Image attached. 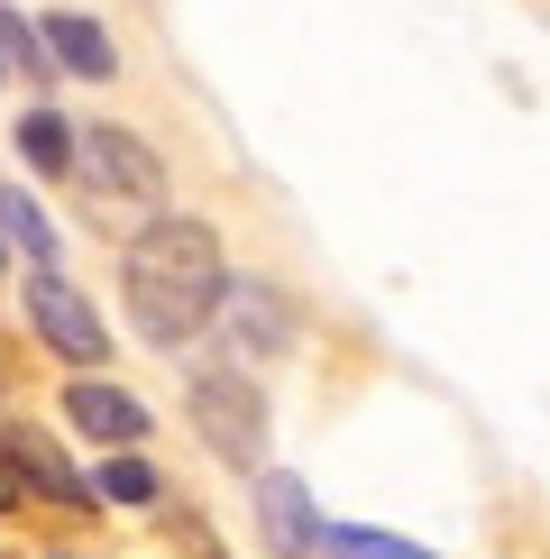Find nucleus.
Listing matches in <instances>:
<instances>
[{
  "mask_svg": "<svg viewBox=\"0 0 550 559\" xmlns=\"http://www.w3.org/2000/svg\"><path fill=\"white\" fill-rule=\"evenodd\" d=\"M120 294H129V331L147 348H183L220 321V294H229V258H220V229L212 221H147L138 239L120 248Z\"/></svg>",
  "mask_w": 550,
  "mask_h": 559,
  "instance_id": "nucleus-1",
  "label": "nucleus"
},
{
  "mask_svg": "<svg viewBox=\"0 0 550 559\" xmlns=\"http://www.w3.org/2000/svg\"><path fill=\"white\" fill-rule=\"evenodd\" d=\"M183 413H193V431H202L212 459H229V468L258 477V459H266V385L248 377V367H193Z\"/></svg>",
  "mask_w": 550,
  "mask_h": 559,
  "instance_id": "nucleus-2",
  "label": "nucleus"
},
{
  "mask_svg": "<svg viewBox=\"0 0 550 559\" xmlns=\"http://www.w3.org/2000/svg\"><path fill=\"white\" fill-rule=\"evenodd\" d=\"M28 321H37V340H46V348H64L74 367H101V358H110V321L92 312V302L64 285L56 266H37V275H28Z\"/></svg>",
  "mask_w": 550,
  "mask_h": 559,
  "instance_id": "nucleus-3",
  "label": "nucleus"
},
{
  "mask_svg": "<svg viewBox=\"0 0 550 559\" xmlns=\"http://www.w3.org/2000/svg\"><path fill=\"white\" fill-rule=\"evenodd\" d=\"M74 156L92 166L101 193H129V202H156V193H166L156 147H147V138H129V129H74Z\"/></svg>",
  "mask_w": 550,
  "mask_h": 559,
  "instance_id": "nucleus-4",
  "label": "nucleus"
},
{
  "mask_svg": "<svg viewBox=\"0 0 550 559\" xmlns=\"http://www.w3.org/2000/svg\"><path fill=\"white\" fill-rule=\"evenodd\" d=\"M258 523H266V550H285V559H339V550H321L331 523L312 514V496H303L294 468H258Z\"/></svg>",
  "mask_w": 550,
  "mask_h": 559,
  "instance_id": "nucleus-5",
  "label": "nucleus"
},
{
  "mask_svg": "<svg viewBox=\"0 0 550 559\" xmlns=\"http://www.w3.org/2000/svg\"><path fill=\"white\" fill-rule=\"evenodd\" d=\"M64 423L83 440H101V450H138L147 440V404L129 385H110V377H83V385H64Z\"/></svg>",
  "mask_w": 550,
  "mask_h": 559,
  "instance_id": "nucleus-6",
  "label": "nucleus"
},
{
  "mask_svg": "<svg viewBox=\"0 0 550 559\" xmlns=\"http://www.w3.org/2000/svg\"><path fill=\"white\" fill-rule=\"evenodd\" d=\"M220 321H229V340H239L248 358H266V348L294 340V302L275 285H239V275H229V294H220Z\"/></svg>",
  "mask_w": 550,
  "mask_h": 559,
  "instance_id": "nucleus-7",
  "label": "nucleus"
},
{
  "mask_svg": "<svg viewBox=\"0 0 550 559\" xmlns=\"http://www.w3.org/2000/svg\"><path fill=\"white\" fill-rule=\"evenodd\" d=\"M46 64H74L83 83L120 74V56H110V37H101V19H92V10H46Z\"/></svg>",
  "mask_w": 550,
  "mask_h": 559,
  "instance_id": "nucleus-8",
  "label": "nucleus"
},
{
  "mask_svg": "<svg viewBox=\"0 0 550 559\" xmlns=\"http://www.w3.org/2000/svg\"><path fill=\"white\" fill-rule=\"evenodd\" d=\"M0 459H10V477H19V496H28V486H37V496H56V504H74V514H83V504H92V486H83L74 468H64V459L46 450V440H28V431H19V440H10V450H0Z\"/></svg>",
  "mask_w": 550,
  "mask_h": 559,
  "instance_id": "nucleus-9",
  "label": "nucleus"
},
{
  "mask_svg": "<svg viewBox=\"0 0 550 559\" xmlns=\"http://www.w3.org/2000/svg\"><path fill=\"white\" fill-rule=\"evenodd\" d=\"M0 239H10V248H28V258H46V266H56V229H46V212H37V202L28 193H19V183H0Z\"/></svg>",
  "mask_w": 550,
  "mask_h": 559,
  "instance_id": "nucleus-10",
  "label": "nucleus"
},
{
  "mask_svg": "<svg viewBox=\"0 0 550 559\" xmlns=\"http://www.w3.org/2000/svg\"><path fill=\"white\" fill-rule=\"evenodd\" d=\"M19 156H28L37 175H64L74 166V129H64L56 110H28V120H19Z\"/></svg>",
  "mask_w": 550,
  "mask_h": 559,
  "instance_id": "nucleus-11",
  "label": "nucleus"
},
{
  "mask_svg": "<svg viewBox=\"0 0 550 559\" xmlns=\"http://www.w3.org/2000/svg\"><path fill=\"white\" fill-rule=\"evenodd\" d=\"M101 496H110V504H156V468H147L138 450H110V459H101Z\"/></svg>",
  "mask_w": 550,
  "mask_h": 559,
  "instance_id": "nucleus-12",
  "label": "nucleus"
},
{
  "mask_svg": "<svg viewBox=\"0 0 550 559\" xmlns=\"http://www.w3.org/2000/svg\"><path fill=\"white\" fill-rule=\"evenodd\" d=\"M331 550L339 559H431V550H412V542H395L376 523H331Z\"/></svg>",
  "mask_w": 550,
  "mask_h": 559,
  "instance_id": "nucleus-13",
  "label": "nucleus"
},
{
  "mask_svg": "<svg viewBox=\"0 0 550 559\" xmlns=\"http://www.w3.org/2000/svg\"><path fill=\"white\" fill-rule=\"evenodd\" d=\"M10 504H19V477H10V459H0V514H10Z\"/></svg>",
  "mask_w": 550,
  "mask_h": 559,
  "instance_id": "nucleus-14",
  "label": "nucleus"
}]
</instances>
